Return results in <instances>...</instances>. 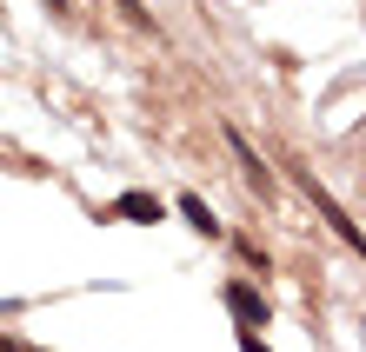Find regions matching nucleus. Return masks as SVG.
I'll list each match as a JSON object with an SVG mask.
<instances>
[{
  "label": "nucleus",
  "mask_w": 366,
  "mask_h": 352,
  "mask_svg": "<svg viewBox=\"0 0 366 352\" xmlns=\"http://www.w3.org/2000/svg\"><path fill=\"white\" fill-rule=\"evenodd\" d=\"M227 146L240 153V166H247V186H253V193H273V173L260 166V153L247 146V134H240V126H227Z\"/></svg>",
  "instance_id": "obj_3"
},
{
  "label": "nucleus",
  "mask_w": 366,
  "mask_h": 352,
  "mask_svg": "<svg viewBox=\"0 0 366 352\" xmlns=\"http://www.w3.org/2000/svg\"><path fill=\"white\" fill-rule=\"evenodd\" d=\"M47 7H54V14H67V0H47Z\"/></svg>",
  "instance_id": "obj_8"
},
{
  "label": "nucleus",
  "mask_w": 366,
  "mask_h": 352,
  "mask_svg": "<svg viewBox=\"0 0 366 352\" xmlns=\"http://www.w3.org/2000/svg\"><path fill=\"white\" fill-rule=\"evenodd\" d=\"M293 180H300V193H307V200H313V213H320V219H327V226H333V233H340V239H347V246H353V253L366 259V233L353 226L347 213H340V200H327V186H320L313 173H300V166H293Z\"/></svg>",
  "instance_id": "obj_1"
},
{
  "label": "nucleus",
  "mask_w": 366,
  "mask_h": 352,
  "mask_svg": "<svg viewBox=\"0 0 366 352\" xmlns=\"http://www.w3.org/2000/svg\"><path fill=\"white\" fill-rule=\"evenodd\" d=\"M180 213H187V226H200L207 239H220V233H227L220 219H213V206H207V200H193V193H180Z\"/></svg>",
  "instance_id": "obj_5"
},
{
  "label": "nucleus",
  "mask_w": 366,
  "mask_h": 352,
  "mask_svg": "<svg viewBox=\"0 0 366 352\" xmlns=\"http://www.w3.org/2000/svg\"><path fill=\"white\" fill-rule=\"evenodd\" d=\"M114 7H120L127 20H134V27H154V14H147V7H140V0H114Z\"/></svg>",
  "instance_id": "obj_6"
},
{
  "label": "nucleus",
  "mask_w": 366,
  "mask_h": 352,
  "mask_svg": "<svg viewBox=\"0 0 366 352\" xmlns=\"http://www.w3.org/2000/svg\"><path fill=\"white\" fill-rule=\"evenodd\" d=\"M227 306H233V319H247V326H267V319H273L267 293H253L247 279H227Z\"/></svg>",
  "instance_id": "obj_2"
},
{
  "label": "nucleus",
  "mask_w": 366,
  "mask_h": 352,
  "mask_svg": "<svg viewBox=\"0 0 366 352\" xmlns=\"http://www.w3.org/2000/svg\"><path fill=\"white\" fill-rule=\"evenodd\" d=\"M240 352H267V346H260V333H240Z\"/></svg>",
  "instance_id": "obj_7"
},
{
  "label": "nucleus",
  "mask_w": 366,
  "mask_h": 352,
  "mask_svg": "<svg viewBox=\"0 0 366 352\" xmlns=\"http://www.w3.org/2000/svg\"><path fill=\"white\" fill-rule=\"evenodd\" d=\"M120 219H140V226H160V219H167V200H154V193H120Z\"/></svg>",
  "instance_id": "obj_4"
}]
</instances>
